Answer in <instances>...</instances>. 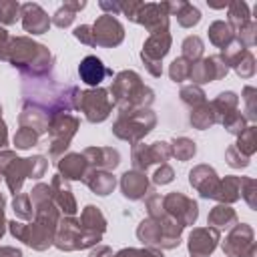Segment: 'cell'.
I'll use <instances>...</instances> for the list:
<instances>
[{
	"label": "cell",
	"mask_w": 257,
	"mask_h": 257,
	"mask_svg": "<svg viewBox=\"0 0 257 257\" xmlns=\"http://www.w3.org/2000/svg\"><path fill=\"white\" fill-rule=\"evenodd\" d=\"M6 60L12 62V66L20 68L24 74H32V78H40L50 70L52 56L46 50V46L32 42L30 38H12L8 46Z\"/></svg>",
	"instance_id": "1"
},
{
	"label": "cell",
	"mask_w": 257,
	"mask_h": 257,
	"mask_svg": "<svg viewBox=\"0 0 257 257\" xmlns=\"http://www.w3.org/2000/svg\"><path fill=\"white\" fill-rule=\"evenodd\" d=\"M112 104H118L120 112L145 108L153 102V90L141 82V76L133 70H122L112 82Z\"/></svg>",
	"instance_id": "2"
},
{
	"label": "cell",
	"mask_w": 257,
	"mask_h": 257,
	"mask_svg": "<svg viewBox=\"0 0 257 257\" xmlns=\"http://www.w3.org/2000/svg\"><path fill=\"white\" fill-rule=\"evenodd\" d=\"M153 126H155V114L147 108H137V110L120 112L118 120L112 126V133L118 139H124L128 143H137L139 139L149 135Z\"/></svg>",
	"instance_id": "3"
},
{
	"label": "cell",
	"mask_w": 257,
	"mask_h": 257,
	"mask_svg": "<svg viewBox=\"0 0 257 257\" xmlns=\"http://www.w3.org/2000/svg\"><path fill=\"white\" fill-rule=\"evenodd\" d=\"M56 229H58V235L54 237V243H56V247L66 249V251H70V249H84L88 245L98 243V239H100V235L88 233L80 225V221H74V219H62L56 225Z\"/></svg>",
	"instance_id": "4"
},
{
	"label": "cell",
	"mask_w": 257,
	"mask_h": 257,
	"mask_svg": "<svg viewBox=\"0 0 257 257\" xmlns=\"http://www.w3.org/2000/svg\"><path fill=\"white\" fill-rule=\"evenodd\" d=\"M78 126V118L66 112H58L54 116H50L48 122V133H50V157H58L70 143V139L74 137Z\"/></svg>",
	"instance_id": "5"
},
{
	"label": "cell",
	"mask_w": 257,
	"mask_h": 257,
	"mask_svg": "<svg viewBox=\"0 0 257 257\" xmlns=\"http://www.w3.org/2000/svg\"><path fill=\"white\" fill-rule=\"evenodd\" d=\"M8 225H10V233H12L14 237H18L20 241H24L26 245H30V247H34V249H38V251L46 249V247L52 245V241H54V231H56V229H52V227H48V225H44V223H38V221H36V223L24 225V223L10 221Z\"/></svg>",
	"instance_id": "6"
},
{
	"label": "cell",
	"mask_w": 257,
	"mask_h": 257,
	"mask_svg": "<svg viewBox=\"0 0 257 257\" xmlns=\"http://www.w3.org/2000/svg\"><path fill=\"white\" fill-rule=\"evenodd\" d=\"M78 108H82L84 116L90 122H100L108 116L112 108V100L108 98L104 88H94V90H84L80 92L78 98Z\"/></svg>",
	"instance_id": "7"
},
{
	"label": "cell",
	"mask_w": 257,
	"mask_h": 257,
	"mask_svg": "<svg viewBox=\"0 0 257 257\" xmlns=\"http://www.w3.org/2000/svg\"><path fill=\"white\" fill-rule=\"evenodd\" d=\"M163 209H165V213L169 215V217H173L179 225H191L195 219H197V215H199V211H197V203L193 201V199H187L185 195H181V193H171V195H167L165 199H163Z\"/></svg>",
	"instance_id": "8"
},
{
	"label": "cell",
	"mask_w": 257,
	"mask_h": 257,
	"mask_svg": "<svg viewBox=\"0 0 257 257\" xmlns=\"http://www.w3.org/2000/svg\"><path fill=\"white\" fill-rule=\"evenodd\" d=\"M169 46H171L169 32L151 34V38L145 42L141 56H143V60H145V64H147V68L151 70L153 76H159L161 74V60L169 52Z\"/></svg>",
	"instance_id": "9"
},
{
	"label": "cell",
	"mask_w": 257,
	"mask_h": 257,
	"mask_svg": "<svg viewBox=\"0 0 257 257\" xmlns=\"http://www.w3.org/2000/svg\"><path fill=\"white\" fill-rule=\"evenodd\" d=\"M92 28V38H94V46H116L122 42V26L116 18H112V14H102Z\"/></svg>",
	"instance_id": "10"
},
{
	"label": "cell",
	"mask_w": 257,
	"mask_h": 257,
	"mask_svg": "<svg viewBox=\"0 0 257 257\" xmlns=\"http://www.w3.org/2000/svg\"><path fill=\"white\" fill-rule=\"evenodd\" d=\"M171 157V147L167 143H153L151 147L135 145L133 149V165L137 171H147L151 163H165Z\"/></svg>",
	"instance_id": "11"
},
{
	"label": "cell",
	"mask_w": 257,
	"mask_h": 257,
	"mask_svg": "<svg viewBox=\"0 0 257 257\" xmlns=\"http://www.w3.org/2000/svg\"><path fill=\"white\" fill-rule=\"evenodd\" d=\"M135 22L145 24V26L151 30V34L167 32L169 18H167V8H165V4H143L141 10H139L137 16H135Z\"/></svg>",
	"instance_id": "12"
},
{
	"label": "cell",
	"mask_w": 257,
	"mask_h": 257,
	"mask_svg": "<svg viewBox=\"0 0 257 257\" xmlns=\"http://www.w3.org/2000/svg\"><path fill=\"white\" fill-rule=\"evenodd\" d=\"M227 72V62L221 56H211L205 60H199L195 64H191V74L189 78H193L195 82H211L221 78Z\"/></svg>",
	"instance_id": "13"
},
{
	"label": "cell",
	"mask_w": 257,
	"mask_h": 257,
	"mask_svg": "<svg viewBox=\"0 0 257 257\" xmlns=\"http://www.w3.org/2000/svg\"><path fill=\"white\" fill-rule=\"evenodd\" d=\"M219 239V231L213 227H205V229H195L189 237V251L193 257H205L209 255Z\"/></svg>",
	"instance_id": "14"
},
{
	"label": "cell",
	"mask_w": 257,
	"mask_h": 257,
	"mask_svg": "<svg viewBox=\"0 0 257 257\" xmlns=\"http://www.w3.org/2000/svg\"><path fill=\"white\" fill-rule=\"evenodd\" d=\"M22 10V26L30 34H42L50 26V18L38 4H24L20 6Z\"/></svg>",
	"instance_id": "15"
},
{
	"label": "cell",
	"mask_w": 257,
	"mask_h": 257,
	"mask_svg": "<svg viewBox=\"0 0 257 257\" xmlns=\"http://www.w3.org/2000/svg\"><path fill=\"white\" fill-rule=\"evenodd\" d=\"M189 181H191V185H193L203 197H213V199H215L217 189H219V181H217V175H215L213 169L201 165V167H197V169H193V171L189 173Z\"/></svg>",
	"instance_id": "16"
},
{
	"label": "cell",
	"mask_w": 257,
	"mask_h": 257,
	"mask_svg": "<svg viewBox=\"0 0 257 257\" xmlns=\"http://www.w3.org/2000/svg\"><path fill=\"white\" fill-rule=\"evenodd\" d=\"M78 74H80V80H82L84 84H88V86H98V84L102 82V78L108 76V74H112V72L102 64L100 58H96V56H86V58H82V62L78 64Z\"/></svg>",
	"instance_id": "17"
},
{
	"label": "cell",
	"mask_w": 257,
	"mask_h": 257,
	"mask_svg": "<svg viewBox=\"0 0 257 257\" xmlns=\"http://www.w3.org/2000/svg\"><path fill=\"white\" fill-rule=\"evenodd\" d=\"M82 157L86 159L88 165H92L100 171H108L118 165V153L108 147H90L82 153Z\"/></svg>",
	"instance_id": "18"
},
{
	"label": "cell",
	"mask_w": 257,
	"mask_h": 257,
	"mask_svg": "<svg viewBox=\"0 0 257 257\" xmlns=\"http://www.w3.org/2000/svg\"><path fill=\"white\" fill-rule=\"evenodd\" d=\"M120 189H122V195L126 199L137 201L147 193L149 181H147L145 173H141V171H126L120 179Z\"/></svg>",
	"instance_id": "19"
},
{
	"label": "cell",
	"mask_w": 257,
	"mask_h": 257,
	"mask_svg": "<svg viewBox=\"0 0 257 257\" xmlns=\"http://www.w3.org/2000/svg\"><path fill=\"white\" fill-rule=\"evenodd\" d=\"M50 195H52L54 205H56L60 211H64L66 215L76 213V203H74V197L70 195V189H68V185L62 181V177H60V175H56V177L52 179V185H50Z\"/></svg>",
	"instance_id": "20"
},
{
	"label": "cell",
	"mask_w": 257,
	"mask_h": 257,
	"mask_svg": "<svg viewBox=\"0 0 257 257\" xmlns=\"http://www.w3.org/2000/svg\"><path fill=\"white\" fill-rule=\"evenodd\" d=\"M82 181L96 193V195H108L112 193L116 181L114 177L108 173V171H100V169H92V171H86V175L82 177Z\"/></svg>",
	"instance_id": "21"
},
{
	"label": "cell",
	"mask_w": 257,
	"mask_h": 257,
	"mask_svg": "<svg viewBox=\"0 0 257 257\" xmlns=\"http://www.w3.org/2000/svg\"><path fill=\"white\" fill-rule=\"evenodd\" d=\"M86 159L82 155H66L64 159L58 161V171L64 175L62 179H82L86 175Z\"/></svg>",
	"instance_id": "22"
},
{
	"label": "cell",
	"mask_w": 257,
	"mask_h": 257,
	"mask_svg": "<svg viewBox=\"0 0 257 257\" xmlns=\"http://www.w3.org/2000/svg\"><path fill=\"white\" fill-rule=\"evenodd\" d=\"M165 8L171 10V12H175V16H177V20H179L181 26H193V24H197L199 18H201L199 10H197L195 6H191V4H187V2L165 4Z\"/></svg>",
	"instance_id": "23"
},
{
	"label": "cell",
	"mask_w": 257,
	"mask_h": 257,
	"mask_svg": "<svg viewBox=\"0 0 257 257\" xmlns=\"http://www.w3.org/2000/svg\"><path fill=\"white\" fill-rule=\"evenodd\" d=\"M80 225H82V227H84L88 233L100 235V233L104 231V227H106V221H104L102 213H100L96 207L88 205V207L82 211V217H80Z\"/></svg>",
	"instance_id": "24"
},
{
	"label": "cell",
	"mask_w": 257,
	"mask_h": 257,
	"mask_svg": "<svg viewBox=\"0 0 257 257\" xmlns=\"http://www.w3.org/2000/svg\"><path fill=\"white\" fill-rule=\"evenodd\" d=\"M209 38H211V42H213L215 46L225 48V46L231 44L233 32H231L229 24H225V22H215V24L209 28Z\"/></svg>",
	"instance_id": "25"
},
{
	"label": "cell",
	"mask_w": 257,
	"mask_h": 257,
	"mask_svg": "<svg viewBox=\"0 0 257 257\" xmlns=\"http://www.w3.org/2000/svg\"><path fill=\"white\" fill-rule=\"evenodd\" d=\"M217 120V116H215V112H213V108L209 106V104H199V106H195V112H191V122L197 126V128H207V126H211L213 122Z\"/></svg>",
	"instance_id": "26"
},
{
	"label": "cell",
	"mask_w": 257,
	"mask_h": 257,
	"mask_svg": "<svg viewBox=\"0 0 257 257\" xmlns=\"http://www.w3.org/2000/svg\"><path fill=\"white\" fill-rule=\"evenodd\" d=\"M235 219H237V217H235L233 209L219 205V207H215V209L211 211V215H209V225H213V227H229V223H235Z\"/></svg>",
	"instance_id": "27"
},
{
	"label": "cell",
	"mask_w": 257,
	"mask_h": 257,
	"mask_svg": "<svg viewBox=\"0 0 257 257\" xmlns=\"http://www.w3.org/2000/svg\"><path fill=\"white\" fill-rule=\"evenodd\" d=\"M80 8H84V2H76V4H64L56 14H54V18H52V22L56 24V26H60V28H64V26H68L72 20H74V12L76 10H80Z\"/></svg>",
	"instance_id": "28"
},
{
	"label": "cell",
	"mask_w": 257,
	"mask_h": 257,
	"mask_svg": "<svg viewBox=\"0 0 257 257\" xmlns=\"http://www.w3.org/2000/svg\"><path fill=\"white\" fill-rule=\"evenodd\" d=\"M195 151H197L195 143L189 141V139H185V137H181V139H175V141H173L171 155H175L179 161H189V159L195 155Z\"/></svg>",
	"instance_id": "29"
},
{
	"label": "cell",
	"mask_w": 257,
	"mask_h": 257,
	"mask_svg": "<svg viewBox=\"0 0 257 257\" xmlns=\"http://www.w3.org/2000/svg\"><path fill=\"white\" fill-rule=\"evenodd\" d=\"M201 52H203V42H201V38L199 36H189V38H185V42H183V58L185 60H197L199 56H201Z\"/></svg>",
	"instance_id": "30"
},
{
	"label": "cell",
	"mask_w": 257,
	"mask_h": 257,
	"mask_svg": "<svg viewBox=\"0 0 257 257\" xmlns=\"http://www.w3.org/2000/svg\"><path fill=\"white\" fill-rule=\"evenodd\" d=\"M191 64H193V62H191ZM191 64H189V60H185L183 56L177 58V60H173V64H171V68H169L171 78H173L175 82H181V80L189 78V74H191Z\"/></svg>",
	"instance_id": "31"
},
{
	"label": "cell",
	"mask_w": 257,
	"mask_h": 257,
	"mask_svg": "<svg viewBox=\"0 0 257 257\" xmlns=\"http://www.w3.org/2000/svg\"><path fill=\"white\" fill-rule=\"evenodd\" d=\"M36 141H38V133L26 126H20V131L14 135V145L18 149H30L32 145H36Z\"/></svg>",
	"instance_id": "32"
},
{
	"label": "cell",
	"mask_w": 257,
	"mask_h": 257,
	"mask_svg": "<svg viewBox=\"0 0 257 257\" xmlns=\"http://www.w3.org/2000/svg\"><path fill=\"white\" fill-rule=\"evenodd\" d=\"M12 207L18 219H32V203L28 195H16Z\"/></svg>",
	"instance_id": "33"
},
{
	"label": "cell",
	"mask_w": 257,
	"mask_h": 257,
	"mask_svg": "<svg viewBox=\"0 0 257 257\" xmlns=\"http://www.w3.org/2000/svg\"><path fill=\"white\" fill-rule=\"evenodd\" d=\"M18 12H20L18 2H0V22L14 24L18 20Z\"/></svg>",
	"instance_id": "34"
},
{
	"label": "cell",
	"mask_w": 257,
	"mask_h": 257,
	"mask_svg": "<svg viewBox=\"0 0 257 257\" xmlns=\"http://www.w3.org/2000/svg\"><path fill=\"white\" fill-rule=\"evenodd\" d=\"M181 96H183V100H185L187 104H193V108L205 102V98H203L205 94H203V90L197 88V86H185V88L181 90Z\"/></svg>",
	"instance_id": "35"
},
{
	"label": "cell",
	"mask_w": 257,
	"mask_h": 257,
	"mask_svg": "<svg viewBox=\"0 0 257 257\" xmlns=\"http://www.w3.org/2000/svg\"><path fill=\"white\" fill-rule=\"evenodd\" d=\"M44 171H46V161H44V157H32V159H28V173H30L32 179L42 177Z\"/></svg>",
	"instance_id": "36"
},
{
	"label": "cell",
	"mask_w": 257,
	"mask_h": 257,
	"mask_svg": "<svg viewBox=\"0 0 257 257\" xmlns=\"http://www.w3.org/2000/svg\"><path fill=\"white\" fill-rule=\"evenodd\" d=\"M153 181H155V183H159V185H167V183H171V181H173V169H171L167 163H163V165H161V169L155 173Z\"/></svg>",
	"instance_id": "37"
},
{
	"label": "cell",
	"mask_w": 257,
	"mask_h": 257,
	"mask_svg": "<svg viewBox=\"0 0 257 257\" xmlns=\"http://www.w3.org/2000/svg\"><path fill=\"white\" fill-rule=\"evenodd\" d=\"M114 257H163V255L147 249H124V251H118Z\"/></svg>",
	"instance_id": "38"
},
{
	"label": "cell",
	"mask_w": 257,
	"mask_h": 257,
	"mask_svg": "<svg viewBox=\"0 0 257 257\" xmlns=\"http://www.w3.org/2000/svg\"><path fill=\"white\" fill-rule=\"evenodd\" d=\"M74 36L80 42H84L88 46H94V38H92V28L90 26H78V28H74Z\"/></svg>",
	"instance_id": "39"
},
{
	"label": "cell",
	"mask_w": 257,
	"mask_h": 257,
	"mask_svg": "<svg viewBox=\"0 0 257 257\" xmlns=\"http://www.w3.org/2000/svg\"><path fill=\"white\" fill-rule=\"evenodd\" d=\"M8 46H10V36L4 28H0V58L6 60V54H8Z\"/></svg>",
	"instance_id": "40"
},
{
	"label": "cell",
	"mask_w": 257,
	"mask_h": 257,
	"mask_svg": "<svg viewBox=\"0 0 257 257\" xmlns=\"http://www.w3.org/2000/svg\"><path fill=\"white\" fill-rule=\"evenodd\" d=\"M6 141H8V133H6V124H4V120L0 118V149L6 145Z\"/></svg>",
	"instance_id": "41"
},
{
	"label": "cell",
	"mask_w": 257,
	"mask_h": 257,
	"mask_svg": "<svg viewBox=\"0 0 257 257\" xmlns=\"http://www.w3.org/2000/svg\"><path fill=\"white\" fill-rule=\"evenodd\" d=\"M108 253H110L108 247H98V249H94V251L90 253V257H102V255H108Z\"/></svg>",
	"instance_id": "42"
},
{
	"label": "cell",
	"mask_w": 257,
	"mask_h": 257,
	"mask_svg": "<svg viewBox=\"0 0 257 257\" xmlns=\"http://www.w3.org/2000/svg\"><path fill=\"white\" fill-rule=\"evenodd\" d=\"M0 179H2V173H0Z\"/></svg>",
	"instance_id": "43"
},
{
	"label": "cell",
	"mask_w": 257,
	"mask_h": 257,
	"mask_svg": "<svg viewBox=\"0 0 257 257\" xmlns=\"http://www.w3.org/2000/svg\"><path fill=\"white\" fill-rule=\"evenodd\" d=\"M0 112H2V106H0Z\"/></svg>",
	"instance_id": "44"
}]
</instances>
